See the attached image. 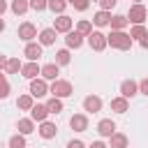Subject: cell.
Masks as SVG:
<instances>
[{"label": "cell", "mask_w": 148, "mask_h": 148, "mask_svg": "<svg viewBox=\"0 0 148 148\" xmlns=\"http://www.w3.org/2000/svg\"><path fill=\"white\" fill-rule=\"evenodd\" d=\"M16 106L21 109V111H30L32 106H35V97L28 92V95H21L18 99H16Z\"/></svg>", "instance_id": "24"}, {"label": "cell", "mask_w": 148, "mask_h": 148, "mask_svg": "<svg viewBox=\"0 0 148 148\" xmlns=\"http://www.w3.org/2000/svg\"><path fill=\"white\" fill-rule=\"evenodd\" d=\"M65 44H67V49H79L83 44V35L79 30H69V32H65Z\"/></svg>", "instance_id": "13"}, {"label": "cell", "mask_w": 148, "mask_h": 148, "mask_svg": "<svg viewBox=\"0 0 148 148\" xmlns=\"http://www.w3.org/2000/svg\"><path fill=\"white\" fill-rule=\"evenodd\" d=\"M139 92L148 95V76H146V79H141V83H139Z\"/></svg>", "instance_id": "37"}, {"label": "cell", "mask_w": 148, "mask_h": 148, "mask_svg": "<svg viewBox=\"0 0 148 148\" xmlns=\"http://www.w3.org/2000/svg\"><path fill=\"white\" fill-rule=\"evenodd\" d=\"M39 136L42 139H53L56 134H58V127H56V123H49V120H44V123H39Z\"/></svg>", "instance_id": "16"}, {"label": "cell", "mask_w": 148, "mask_h": 148, "mask_svg": "<svg viewBox=\"0 0 148 148\" xmlns=\"http://www.w3.org/2000/svg\"><path fill=\"white\" fill-rule=\"evenodd\" d=\"M97 132H99V136H111L113 132H116V123L111 120V118H104V120H99L97 123Z\"/></svg>", "instance_id": "15"}, {"label": "cell", "mask_w": 148, "mask_h": 148, "mask_svg": "<svg viewBox=\"0 0 148 148\" xmlns=\"http://www.w3.org/2000/svg\"><path fill=\"white\" fill-rule=\"evenodd\" d=\"M7 60H9V58H7V56H2V53H0V72H2V69H5V67H7Z\"/></svg>", "instance_id": "41"}, {"label": "cell", "mask_w": 148, "mask_h": 148, "mask_svg": "<svg viewBox=\"0 0 148 148\" xmlns=\"http://www.w3.org/2000/svg\"><path fill=\"white\" fill-rule=\"evenodd\" d=\"M28 2H30V9L35 12H44L49 7V0H28Z\"/></svg>", "instance_id": "34"}, {"label": "cell", "mask_w": 148, "mask_h": 148, "mask_svg": "<svg viewBox=\"0 0 148 148\" xmlns=\"http://www.w3.org/2000/svg\"><path fill=\"white\" fill-rule=\"evenodd\" d=\"M69 127H72L74 132H86V130H88V116H86V113H74V116L69 118Z\"/></svg>", "instance_id": "10"}, {"label": "cell", "mask_w": 148, "mask_h": 148, "mask_svg": "<svg viewBox=\"0 0 148 148\" xmlns=\"http://www.w3.org/2000/svg\"><path fill=\"white\" fill-rule=\"evenodd\" d=\"M120 95L127 97V99H132L134 95H139V83L132 81V79H125V81L120 83Z\"/></svg>", "instance_id": "8"}, {"label": "cell", "mask_w": 148, "mask_h": 148, "mask_svg": "<svg viewBox=\"0 0 148 148\" xmlns=\"http://www.w3.org/2000/svg\"><path fill=\"white\" fill-rule=\"evenodd\" d=\"M18 37L28 44V42H35V37H37V28L30 23V21H25V23H21L18 25Z\"/></svg>", "instance_id": "6"}, {"label": "cell", "mask_w": 148, "mask_h": 148, "mask_svg": "<svg viewBox=\"0 0 148 148\" xmlns=\"http://www.w3.org/2000/svg\"><path fill=\"white\" fill-rule=\"evenodd\" d=\"M7 146L9 148H25V134H14V136H9V141H7Z\"/></svg>", "instance_id": "27"}, {"label": "cell", "mask_w": 148, "mask_h": 148, "mask_svg": "<svg viewBox=\"0 0 148 148\" xmlns=\"http://www.w3.org/2000/svg\"><path fill=\"white\" fill-rule=\"evenodd\" d=\"M146 32H148V30H146V25H143V23H134V25H132V30H130V37H132V39H141Z\"/></svg>", "instance_id": "30"}, {"label": "cell", "mask_w": 148, "mask_h": 148, "mask_svg": "<svg viewBox=\"0 0 148 148\" xmlns=\"http://www.w3.org/2000/svg\"><path fill=\"white\" fill-rule=\"evenodd\" d=\"M92 23H95L97 28H104V25H109V23H111V12H106V9H99V12L92 16Z\"/></svg>", "instance_id": "20"}, {"label": "cell", "mask_w": 148, "mask_h": 148, "mask_svg": "<svg viewBox=\"0 0 148 148\" xmlns=\"http://www.w3.org/2000/svg\"><path fill=\"white\" fill-rule=\"evenodd\" d=\"M5 97H9V81H7V76L0 72V99H5Z\"/></svg>", "instance_id": "33"}, {"label": "cell", "mask_w": 148, "mask_h": 148, "mask_svg": "<svg viewBox=\"0 0 148 148\" xmlns=\"http://www.w3.org/2000/svg\"><path fill=\"white\" fill-rule=\"evenodd\" d=\"M146 16H148V9H146L141 2H134V5L130 7V12H127V18H130L132 23H143Z\"/></svg>", "instance_id": "4"}, {"label": "cell", "mask_w": 148, "mask_h": 148, "mask_svg": "<svg viewBox=\"0 0 148 148\" xmlns=\"http://www.w3.org/2000/svg\"><path fill=\"white\" fill-rule=\"evenodd\" d=\"M23 56L28 60H39L42 58V44L39 42H28L25 49H23Z\"/></svg>", "instance_id": "11"}, {"label": "cell", "mask_w": 148, "mask_h": 148, "mask_svg": "<svg viewBox=\"0 0 148 148\" xmlns=\"http://www.w3.org/2000/svg\"><path fill=\"white\" fill-rule=\"evenodd\" d=\"M67 5H69L67 0H49V9H51L53 14H62Z\"/></svg>", "instance_id": "29"}, {"label": "cell", "mask_w": 148, "mask_h": 148, "mask_svg": "<svg viewBox=\"0 0 148 148\" xmlns=\"http://www.w3.org/2000/svg\"><path fill=\"white\" fill-rule=\"evenodd\" d=\"M111 109H113L116 113H125V111L130 109V99L123 97V95H120V97H113V99H111Z\"/></svg>", "instance_id": "22"}, {"label": "cell", "mask_w": 148, "mask_h": 148, "mask_svg": "<svg viewBox=\"0 0 148 148\" xmlns=\"http://www.w3.org/2000/svg\"><path fill=\"white\" fill-rule=\"evenodd\" d=\"M49 92H51L53 97H60V99H65V97H69V95L74 92V88H72V83H69V81H65V79H56V81L51 83Z\"/></svg>", "instance_id": "2"}, {"label": "cell", "mask_w": 148, "mask_h": 148, "mask_svg": "<svg viewBox=\"0 0 148 148\" xmlns=\"http://www.w3.org/2000/svg\"><path fill=\"white\" fill-rule=\"evenodd\" d=\"M21 67H23V62H21L18 58H9L5 69H7V74H18V72H21Z\"/></svg>", "instance_id": "28"}, {"label": "cell", "mask_w": 148, "mask_h": 148, "mask_svg": "<svg viewBox=\"0 0 148 148\" xmlns=\"http://www.w3.org/2000/svg\"><path fill=\"white\" fill-rule=\"evenodd\" d=\"M88 148H109V146H106L104 141H92V143H90Z\"/></svg>", "instance_id": "39"}, {"label": "cell", "mask_w": 148, "mask_h": 148, "mask_svg": "<svg viewBox=\"0 0 148 148\" xmlns=\"http://www.w3.org/2000/svg\"><path fill=\"white\" fill-rule=\"evenodd\" d=\"M56 35H58V32H56V28H44V30L39 32V37H37V39H39V44H42V46H51V44H56Z\"/></svg>", "instance_id": "18"}, {"label": "cell", "mask_w": 148, "mask_h": 148, "mask_svg": "<svg viewBox=\"0 0 148 148\" xmlns=\"http://www.w3.org/2000/svg\"><path fill=\"white\" fill-rule=\"evenodd\" d=\"M56 62H58V65H69V62H72L69 49H60V51L56 53Z\"/></svg>", "instance_id": "31"}, {"label": "cell", "mask_w": 148, "mask_h": 148, "mask_svg": "<svg viewBox=\"0 0 148 148\" xmlns=\"http://www.w3.org/2000/svg\"><path fill=\"white\" fill-rule=\"evenodd\" d=\"M21 76H25L28 81H30V79H37V76H42V67L37 65V60H28V62L21 67Z\"/></svg>", "instance_id": "7"}, {"label": "cell", "mask_w": 148, "mask_h": 148, "mask_svg": "<svg viewBox=\"0 0 148 148\" xmlns=\"http://www.w3.org/2000/svg\"><path fill=\"white\" fill-rule=\"evenodd\" d=\"M134 2H143V0H134Z\"/></svg>", "instance_id": "44"}, {"label": "cell", "mask_w": 148, "mask_h": 148, "mask_svg": "<svg viewBox=\"0 0 148 148\" xmlns=\"http://www.w3.org/2000/svg\"><path fill=\"white\" fill-rule=\"evenodd\" d=\"M76 30H79L83 37H88V35L92 32V23H90V21H86V18H81V21L76 23Z\"/></svg>", "instance_id": "32"}, {"label": "cell", "mask_w": 148, "mask_h": 148, "mask_svg": "<svg viewBox=\"0 0 148 148\" xmlns=\"http://www.w3.org/2000/svg\"><path fill=\"white\" fill-rule=\"evenodd\" d=\"M7 12V0H0V16Z\"/></svg>", "instance_id": "42"}, {"label": "cell", "mask_w": 148, "mask_h": 148, "mask_svg": "<svg viewBox=\"0 0 148 148\" xmlns=\"http://www.w3.org/2000/svg\"><path fill=\"white\" fill-rule=\"evenodd\" d=\"M106 42H109V46H111V49L130 51L134 39H132V37H130V32H125V30H111V35H106Z\"/></svg>", "instance_id": "1"}, {"label": "cell", "mask_w": 148, "mask_h": 148, "mask_svg": "<svg viewBox=\"0 0 148 148\" xmlns=\"http://www.w3.org/2000/svg\"><path fill=\"white\" fill-rule=\"evenodd\" d=\"M28 9H30V2L28 0H12V12L16 16H23Z\"/></svg>", "instance_id": "25"}, {"label": "cell", "mask_w": 148, "mask_h": 148, "mask_svg": "<svg viewBox=\"0 0 148 148\" xmlns=\"http://www.w3.org/2000/svg\"><path fill=\"white\" fill-rule=\"evenodd\" d=\"M53 28H56V32H69L72 30V18L67 14H58V18L53 21Z\"/></svg>", "instance_id": "14"}, {"label": "cell", "mask_w": 148, "mask_h": 148, "mask_svg": "<svg viewBox=\"0 0 148 148\" xmlns=\"http://www.w3.org/2000/svg\"><path fill=\"white\" fill-rule=\"evenodd\" d=\"M88 44H90V49H92V51H104V49L109 46L106 35H104V32H99V30H92V32L88 35Z\"/></svg>", "instance_id": "3"}, {"label": "cell", "mask_w": 148, "mask_h": 148, "mask_svg": "<svg viewBox=\"0 0 148 148\" xmlns=\"http://www.w3.org/2000/svg\"><path fill=\"white\" fill-rule=\"evenodd\" d=\"M83 111H88V113H97V111H102V97H97V95H88V97H83Z\"/></svg>", "instance_id": "9"}, {"label": "cell", "mask_w": 148, "mask_h": 148, "mask_svg": "<svg viewBox=\"0 0 148 148\" xmlns=\"http://www.w3.org/2000/svg\"><path fill=\"white\" fill-rule=\"evenodd\" d=\"M67 148H86V146H83V141H79V139H76V141H69V143H67Z\"/></svg>", "instance_id": "38"}, {"label": "cell", "mask_w": 148, "mask_h": 148, "mask_svg": "<svg viewBox=\"0 0 148 148\" xmlns=\"http://www.w3.org/2000/svg\"><path fill=\"white\" fill-rule=\"evenodd\" d=\"M67 2H69L74 9H79V12H86V9L90 7V2H88V0H67Z\"/></svg>", "instance_id": "35"}, {"label": "cell", "mask_w": 148, "mask_h": 148, "mask_svg": "<svg viewBox=\"0 0 148 148\" xmlns=\"http://www.w3.org/2000/svg\"><path fill=\"white\" fill-rule=\"evenodd\" d=\"M16 130H18L21 134H25V136H28V134H32V132H35V120H32V118H21V120L16 123Z\"/></svg>", "instance_id": "23"}, {"label": "cell", "mask_w": 148, "mask_h": 148, "mask_svg": "<svg viewBox=\"0 0 148 148\" xmlns=\"http://www.w3.org/2000/svg\"><path fill=\"white\" fill-rule=\"evenodd\" d=\"M58 74H60V65H58V62H46V65H42V79L56 81Z\"/></svg>", "instance_id": "12"}, {"label": "cell", "mask_w": 148, "mask_h": 148, "mask_svg": "<svg viewBox=\"0 0 148 148\" xmlns=\"http://www.w3.org/2000/svg\"><path fill=\"white\" fill-rule=\"evenodd\" d=\"M46 116H49V106H46V104H35V106L30 109V118L37 120V123H44Z\"/></svg>", "instance_id": "19"}, {"label": "cell", "mask_w": 148, "mask_h": 148, "mask_svg": "<svg viewBox=\"0 0 148 148\" xmlns=\"http://www.w3.org/2000/svg\"><path fill=\"white\" fill-rule=\"evenodd\" d=\"M127 23H130V18H127V14H116V16H111V30H125L127 28Z\"/></svg>", "instance_id": "21"}, {"label": "cell", "mask_w": 148, "mask_h": 148, "mask_svg": "<svg viewBox=\"0 0 148 148\" xmlns=\"http://www.w3.org/2000/svg\"><path fill=\"white\" fill-rule=\"evenodd\" d=\"M46 106H49V113H56V116H58V113L62 111V99H60V97H53V95H51V99L46 102Z\"/></svg>", "instance_id": "26"}, {"label": "cell", "mask_w": 148, "mask_h": 148, "mask_svg": "<svg viewBox=\"0 0 148 148\" xmlns=\"http://www.w3.org/2000/svg\"><path fill=\"white\" fill-rule=\"evenodd\" d=\"M139 44H141V49H148V32H146V35L139 39Z\"/></svg>", "instance_id": "40"}, {"label": "cell", "mask_w": 148, "mask_h": 148, "mask_svg": "<svg viewBox=\"0 0 148 148\" xmlns=\"http://www.w3.org/2000/svg\"><path fill=\"white\" fill-rule=\"evenodd\" d=\"M127 143H130V139L123 132H113L109 136V148H127Z\"/></svg>", "instance_id": "17"}, {"label": "cell", "mask_w": 148, "mask_h": 148, "mask_svg": "<svg viewBox=\"0 0 148 148\" xmlns=\"http://www.w3.org/2000/svg\"><path fill=\"white\" fill-rule=\"evenodd\" d=\"M5 30V21H2V16H0V32Z\"/></svg>", "instance_id": "43"}, {"label": "cell", "mask_w": 148, "mask_h": 148, "mask_svg": "<svg viewBox=\"0 0 148 148\" xmlns=\"http://www.w3.org/2000/svg\"><path fill=\"white\" fill-rule=\"evenodd\" d=\"M30 95L35 97V99H39V97H44V95H49V86H46V79H30Z\"/></svg>", "instance_id": "5"}, {"label": "cell", "mask_w": 148, "mask_h": 148, "mask_svg": "<svg viewBox=\"0 0 148 148\" xmlns=\"http://www.w3.org/2000/svg\"><path fill=\"white\" fill-rule=\"evenodd\" d=\"M97 2H99V7H102V9H106V12H111V9L118 5V0H97Z\"/></svg>", "instance_id": "36"}]
</instances>
